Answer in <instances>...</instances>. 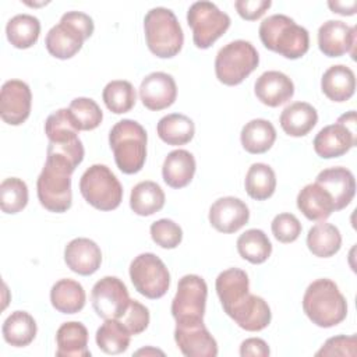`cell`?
Segmentation results:
<instances>
[{
    "mask_svg": "<svg viewBox=\"0 0 357 357\" xmlns=\"http://www.w3.org/2000/svg\"><path fill=\"white\" fill-rule=\"evenodd\" d=\"M130 300L126 284L116 276L102 278L91 291L92 307L103 319H119L127 310Z\"/></svg>",
    "mask_w": 357,
    "mask_h": 357,
    "instance_id": "cell-13",
    "label": "cell"
},
{
    "mask_svg": "<svg viewBox=\"0 0 357 357\" xmlns=\"http://www.w3.org/2000/svg\"><path fill=\"white\" fill-rule=\"evenodd\" d=\"M317 109L307 102H294L283 109L279 117L282 130L290 137H304L317 124Z\"/></svg>",
    "mask_w": 357,
    "mask_h": 357,
    "instance_id": "cell-28",
    "label": "cell"
},
{
    "mask_svg": "<svg viewBox=\"0 0 357 357\" xmlns=\"http://www.w3.org/2000/svg\"><path fill=\"white\" fill-rule=\"evenodd\" d=\"M130 279L135 290L151 300L163 297L170 286L169 269L165 262L152 252L139 254L131 261Z\"/></svg>",
    "mask_w": 357,
    "mask_h": 357,
    "instance_id": "cell-10",
    "label": "cell"
},
{
    "mask_svg": "<svg viewBox=\"0 0 357 357\" xmlns=\"http://www.w3.org/2000/svg\"><path fill=\"white\" fill-rule=\"evenodd\" d=\"M215 287L225 312L229 314L250 293L248 275L240 268H229L218 275Z\"/></svg>",
    "mask_w": 357,
    "mask_h": 357,
    "instance_id": "cell-23",
    "label": "cell"
},
{
    "mask_svg": "<svg viewBox=\"0 0 357 357\" xmlns=\"http://www.w3.org/2000/svg\"><path fill=\"white\" fill-rule=\"evenodd\" d=\"M159 138L167 145H185L195 134L194 121L181 113H170L163 116L156 126Z\"/></svg>",
    "mask_w": 357,
    "mask_h": 357,
    "instance_id": "cell-31",
    "label": "cell"
},
{
    "mask_svg": "<svg viewBox=\"0 0 357 357\" xmlns=\"http://www.w3.org/2000/svg\"><path fill=\"white\" fill-rule=\"evenodd\" d=\"M247 194L257 201L268 199L276 188V176L273 169L265 163H252L244 180Z\"/></svg>",
    "mask_w": 357,
    "mask_h": 357,
    "instance_id": "cell-37",
    "label": "cell"
},
{
    "mask_svg": "<svg viewBox=\"0 0 357 357\" xmlns=\"http://www.w3.org/2000/svg\"><path fill=\"white\" fill-rule=\"evenodd\" d=\"M177 86L174 78L163 71L148 74L139 85V99L149 110H163L174 103Z\"/></svg>",
    "mask_w": 357,
    "mask_h": 357,
    "instance_id": "cell-17",
    "label": "cell"
},
{
    "mask_svg": "<svg viewBox=\"0 0 357 357\" xmlns=\"http://www.w3.org/2000/svg\"><path fill=\"white\" fill-rule=\"evenodd\" d=\"M131 333L120 319H105L96 331V344L106 354H120L130 346Z\"/></svg>",
    "mask_w": 357,
    "mask_h": 357,
    "instance_id": "cell-38",
    "label": "cell"
},
{
    "mask_svg": "<svg viewBox=\"0 0 357 357\" xmlns=\"http://www.w3.org/2000/svg\"><path fill=\"white\" fill-rule=\"evenodd\" d=\"M342 245V234L339 229L326 222L314 225L307 234L308 250L319 258H329L335 255Z\"/></svg>",
    "mask_w": 357,
    "mask_h": 357,
    "instance_id": "cell-33",
    "label": "cell"
},
{
    "mask_svg": "<svg viewBox=\"0 0 357 357\" xmlns=\"http://www.w3.org/2000/svg\"><path fill=\"white\" fill-rule=\"evenodd\" d=\"M321 89L333 102L349 100L356 91V77L350 67L344 64L331 66L321 78Z\"/></svg>",
    "mask_w": 357,
    "mask_h": 357,
    "instance_id": "cell-27",
    "label": "cell"
},
{
    "mask_svg": "<svg viewBox=\"0 0 357 357\" xmlns=\"http://www.w3.org/2000/svg\"><path fill=\"white\" fill-rule=\"evenodd\" d=\"M64 261L73 272L89 276L99 269L102 264V251L93 240L78 237L66 245Z\"/></svg>",
    "mask_w": 357,
    "mask_h": 357,
    "instance_id": "cell-20",
    "label": "cell"
},
{
    "mask_svg": "<svg viewBox=\"0 0 357 357\" xmlns=\"http://www.w3.org/2000/svg\"><path fill=\"white\" fill-rule=\"evenodd\" d=\"M57 357H89L88 329L78 321H70L60 325L56 332Z\"/></svg>",
    "mask_w": 357,
    "mask_h": 357,
    "instance_id": "cell-25",
    "label": "cell"
},
{
    "mask_svg": "<svg viewBox=\"0 0 357 357\" xmlns=\"http://www.w3.org/2000/svg\"><path fill=\"white\" fill-rule=\"evenodd\" d=\"M174 340L180 351L187 357L218 356V343L206 329L204 319L177 321Z\"/></svg>",
    "mask_w": 357,
    "mask_h": 357,
    "instance_id": "cell-14",
    "label": "cell"
},
{
    "mask_svg": "<svg viewBox=\"0 0 357 357\" xmlns=\"http://www.w3.org/2000/svg\"><path fill=\"white\" fill-rule=\"evenodd\" d=\"M248 219V206L236 197L219 198L209 208V223L220 233H234L247 225Z\"/></svg>",
    "mask_w": 357,
    "mask_h": 357,
    "instance_id": "cell-18",
    "label": "cell"
},
{
    "mask_svg": "<svg viewBox=\"0 0 357 357\" xmlns=\"http://www.w3.org/2000/svg\"><path fill=\"white\" fill-rule=\"evenodd\" d=\"M329 8L340 15H353L356 14L357 10V1L351 0V1H328Z\"/></svg>",
    "mask_w": 357,
    "mask_h": 357,
    "instance_id": "cell-49",
    "label": "cell"
},
{
    "mask_svg": "<svg viewBox=\"0 0 357 357\" xmlns=\"http://www.w3.org/2000/svg\"><path fill=\"white\" fill-rule=\"evenodd\" d=\"M243 148L250 153H264L272 148L276 141L273 124L265 119H254L245 123L240 132Z\"/></svg>",
    "mask_w": 357,
    "mask_h": 357,
    "instance_id": "cell-30",
    "label": "cell"
},
{
    "mask_svg": "<svg viewBox=\"0 0 357 357\" xmlns=\"http://www.w3.org/2000/svg\"><path fill=\"white\" fill-rule=\"evenodd\" d=\"M32 93L26 82L8 79L0 92V116L4 123L11 126L22 124L31 113Z\"/></svg>",
    "mask_w": 357,
    "mask_h": 357,
    "instance_id": "cell-15",
    "label": "cell"
},
{
    "mask_svg": "<svg viewBox=\"0 0 357 357\" xmlns=\"http://www.w3.org/2000/svg\"><path fill=\"white\" fill-rule=\"evenodd\" d=\"M269 353L268 343L259 337H248L240 344L241 357H268Z\"/></svg>",
    "mask_w": 357,
    "mask_h": 357,
    "instance_id": "cell-48",
    "label": "cell"
},
{
    "mask_svg": "<svg viewBox=\"0 0 357 357\" xmlns=\"http://www.w3.org/2000/svg\"><path fill=\"white\" fill-rule=\"evenodd\" d=\"M315 183L322 185L332 197L335 211L346 208L356 194V180L353 173L342 166L324 169L318 173Z\"/></svg>",
    "mask_w": 357,
    "mask_h": 357,
    "instance_id": "cell-21",
    "label": "cell"
},
{
    "mask_svg": "<svg viewBox=\"0 0 357 357\" xmlns=\"http://www.w3.org/2000/svg\"><path fill=\"white\" fill-rule=\"evenodd\" d=\"M297 208L310 220H325L335 212L331 194L318 183H310L300 190Z\"/></svg>",
    "mask_w": 357,
    "mask_h": 357,
    "instance_id": "cell-24",
    "label": "cell"
},
{
    "mask_svg": "<svg viewBox=\"0 0 357 357\" xmlns=\"http://www.w3.org/2000/svg\"><path fill=\"white\" fill-rule=\"evenodd\" d=\"M28 204L26 183L18 177H8L0 184V206L4 213H18Z\"/></svg>",
    "mask_w": 357,
    "mask_h": 357,
    "instance_id": "cell-42",
    "label": "cell"
},
{
    "mask_svg": "<svg viewBox=\"0 0 357 357\" xmlns=\"http://www.w3.org/2000/svg\"><path fill=\"white\" fill-rule=\"evenodd\" d=\"M272 233L275 238L280 243H293L298 238L301 233V223L293 213H279L272 220Z\"/></svg>",
    "mask_w": 357,
    "mask_h": 357,
    "instance_id": "cell-44",
    "label": "cell"
},
{
    "mask_svg": "<svg viewBox=\"0 0 357 357\" xmlns=\"http://www.w3.org/2000/svg\"><path fill=\"white\" fill-rule=\"evenodd\" d=\"M75 167L53 155H46L45 166L36 180V192L40 205L56 213H63L71 208V174Z\"/></svg>",
    "mask_w": 357,
    "mask_h": 357,
    "instance_id": "cell-2",
    "label": "cell"
},
{
    "mask_svg": "<svg viewBox=\"0 0 357 357\" xmlns=\"http://www.w3.org/2000/svg\"><path fill=\"white\" fill-rule=\"evenodd\" d=\"M237 251L241 258L251 264L265 262L272 252V244L261 229H248L237 238Z\"/></svg>",
    "mask_w": 357,
    "mask_h": 357,
    "instance_id": "cell-36",
    "label": "cell"
},
{
    "mask_svg": "<svg viewBox=\"0 0 357 357\" xmlns=\"http://www.w3.org/2000/svg\"><path fill=\"white\" fill-rule=\"evenodd\" d=\"M187 24L192 29V40L198 49L211 47L230 26V17L212 1L201 0L190 6Z\"/></svg>",
    "mask_w": 357,
    "mask_h": 357,
    "instance_id": "cell-9",
    "label": "cell"
},
{
    "mask_svg": "<svg viewBox=\"0 0 357 357\" xmlns=\"http://www.w3.org/2000/svg\"><path fill=\"white\" fill-rule=\"evenodd\" d=\"M3 337L14 347H25L36 336L38 328L33 317L26 311H14L3 322Z\"/></svg>",
    "mask_w": 357,
    "mask_h": 357,
    "instance_id": "cell-32",
    "label": "cell"
},
{
    "mask_svg": "<svg viewBox=\"0 0 357 357\" xmlns=\"http://www.w3.org/2000/svg\"><path fill=\"white\" fill-rule=\"evenodd\" d=\"M151 237L162 248H176L183 240L181 227L172 219H159L151 225Z\"/></svg>",
    "mask_w": 357,
    "mask_h": 357,
    "instance_id": "cell-43",
    "label": "cell"
},
{
    "mask_svg": "<svg viewBox=\"0 0 357 357\" xmlns=\"http://www.w3.org/2000/svg\"><path fill=\"white\" fill-rule=\"evenodd\" d=\"M165 205V192L155 181L146 180L135 184L130 195V206L139 216H151Z\"/></svg>",
    "mask_w": 357,
    "mask_h": 357,
    "instance_id": "cell-34",
    "label": "cell"
},
{
    "mask_svg": "<svg viewBox=\"0 0 357 357\" xmlns=\"http://www.w3.org/2000/svg\"><path fill=\"white\" fill-rule=\"evenodd\" d=\"M227 315L241 329L248 332H258L265 329L271 324L272 318L268 303L262 297L250 293Z\"/></svg>",
    "mask_w": 357,
    "mask_h": 357,
    "instance_id": "cell-22",
    "label": "cell"
},
{
    "mask_svg": "<svg viewBox=\"0 0 357 357\" xmlns=\"http://www.w3.org/2000/svg\"><path fill=\"white\" fill-rule=\"evenodd\" d=\"M254 92L259 102L269 107H278L289 102L294 95L293 81L282 71L271 70L262 73L255 84Z\"/></svg>",
    "mask_w": 357,
    "mask_h": 357,
    "instance_id": "cell-19",
    "label": "cell"
},
{
    "mask_svg": "<svg viewBox=\"0 0 357 357\" xmlns=\"http://www.w3.org/2000/svg\"><path fill=\"white\" fill-rule=\"evenodd\" d=\"M356 26L339 20H329L318 29V47L328 57H340L350 53L354 59Z\"/></svg>",
    "mask_w": 357,
    "mask_h": 357,
    "instance_id": "cell-16",
    "label": "cell"
},
{
    "mask_svg": "<svg viewBox=\"0 0 357 357\" xmlns=\"http://www.w3.org/2000/svg\"><path fill=\"white\" fill-rule=\"evenodd\" d=\"M144 31L148 49L156 57H174L183 47L184 33L170 8H151L144 18Z\"/></svg>",
    "mask_w": 357,
    "mask_h": 357,
    "instance_id": "cell-6",
    "label": "cell"
},
{
    "mask_svg": "<svg viewBox=\"0 0 357 357\" xmlns=\"http://www.w3.org/2000/svg\"><path fill=\"white\" fill-rule=\"evenodd\" d=\"M93 21L88 14L81 11H67L61 15L60 22L49 29L45 46L56 59H71L93 33Z\"/></svg>",
    "mask_w": 357,
    "mask_h": 357,
    "instance_id": "cell-5",
    "label": "cell"
},
{
    "mask_svg": "<svg viewBox=\"0 0 357 357\" xmlns=\"http://www.w3.org/2000/svg\"><path fill=\"white\" fill-rule=\"evenodd\" d=\"M78 128L75 127L68 109H59L49 114L45 121V134L49 142H68L78 137Z\"/></svg>",
    "mask_w": 357,
    "mask_h": 357,
    "instance_id": "cell-41",
    "label": "cell"
},
{
    "mask_svg": "<svg viewBox=\"0 0 357 357\" xmlns=\"http://www.w3.org/2000/svg\"><path fill=\"white\" fill-rule=\"evenodd\" d=\"M303 310L312 324L319 328H332L347 315V303L337 284L326 278L308 284L303 296Z\"/></svg>",
    "mask_w": 357,
    "mask_h": 357,
    "instance_id": "cell-1",
    "label": "cell"
},
{
    "mask_svg": "<svg viewBox=\"0 0 357 357\" xmlns=\"http://www.w3.org/2000/svg\"><path fill=\"white\" fill-rule=\"evenodd\" d=\"M126 329L132 335L142 333L149 325V311L148 308L137 300H130L127 310L119 318Z\"/></svg>",
    "mask_w": 357,
    "mask_h": 357,
    "instance_id": "cell-45",
    "label": "cell"
},
{
    "mask_svg": "<svg viewBox=\"0 0 357 357\" xmlns=\"http://www.w3.org/2000/svg\"><path fill=\"white\" fill-rule=\"evenodd\" d=\"M84 199L99 211H113L123 199V187L106 165L89 166L79 180Z\"/></svg>",
    "mask_w": 357,
    "mask_h": 357,
    "instance_id": "cell-8",
    "label": "cell"
},
{
    "mask_svg": "<svg viewBox=\"0 0 357 357\" xmlns=\"http://www.w3.org/2000/svg\"><path fill=\"white\" fill-rule=\"evenodd\" d=\"M208 297L206 282L198 275H184L172 301V315L177 321L202 319Z\"/></svg>",
    "mask_w": 357,
    "mask_h": 357,
    "instance_id": "cell-12",
    "label": "cell"
},
{
    "mask_svg": "<svg viewBox=\"0 0 357 357\" xmlns=\"http://www.w3.org/2000/svg\"><path fill=\"white\" fill-rule=\"evenodd\" d=\"M271 0H237L234 3V7L241 18L247 21H254L261 18L271 7Z\"/></svg>",
    "mask_w": 357,
    "mask_h": 357,
    "instance_id": "cell-47",
    "label": "cell"
},
{
    "mask_svg": "<svg viewBox=\"0 0 357 357\" xmlns=\"http://www.w3.org/2000/svg\"><path fill=\"white\" fill-rule=\"evenodd\" d=\"M146 131L135 120L123 119L109 132V145L117 167L126 174L138 173L146 159Z\"/></svg>",
    "mask_w": 357,
    "mask_h": 357,
    "instance_id": "cell-4",
    "label": "cell"
},
{
    "mask_svg": "<svg viewBox=\"0 0 357 357\" xmlns=\"http://www.w3.org/2000/svg\"><path fill=\"white\" fill-rule=\"evenodd\" d=\"M103 102L106 107L116 113H127L130 112L137 100V93L130 81L126 79H114L106 84L102 92Z\"/></svg>",
    "mask_w": 357,
    "mask_h": 357,
    "instance_id": "cell-39",
    "label": "cell"
},
{
    "mask_svg": "<svg viewBox=\"0 0 357 357\" xmlns=\"http://www.w3.org/2000/svg\"><path fill=\"white\" fill-rule=\"evenodd\" d=\"M40 33V21L31 14H17L8 20L6 35L8 42L17 49L33 46Z\"/></svg>",
    "mask_w": 357,
    "mask_h": 357,
    "instance_id": "cell-35",
    "label": "cell"
},
{
    "mask_svg": "<svg viewBox=\"0 0 357 357\" xmlns=\"http://www.w3.org/2000/svg\"><path fill=\"white\" fill-rule=\"evenodd\" d=\"M356 124V112L350 110L342 114L336 123L321 128L312 142L315 153L331 159L349 152L357 144Z\"/></svg>",
    "mask_w": 357,
    "mask_h": 357,
    "instance_id": "cell-11",
    "label": "cell"
},
{
    "mask_svg": "<svg viewBox=\"0 0 357 357\" xmlns=\"http://www.w3.org/2000/svg\"><path fill=\"white\" fill-rule=\"evenodd\" d=\"M85 290L73 279H60L50 289V303L61 314L79 312L85 305Z\"/></svg>",
    "mask_w": 357,
    "mask_h": 357,
    "instance_id": "cell-29",
    "label": "cell"
},
{
    "mask_svg": "<svg viewBox=\"0 0 357 357\" xmlns=\"http://www.w3.org/2000/svg\"><path fill=\"white\" fill-rule=\"evenodd\" d=\"M356 346H357V339L356 335L346 336V335H339L329 337L324 346L315 353V356H356Z\"/></svg>",
    "mask_w": 357,
    "mask_h": 357,
    "instance_id": "cell-46",
    "label": "cell"
},
{
    "mask_svg": "<svg viewBox=\"0 0 357 357\" xmlns=\"http://www.w3.org/2000/svg\"><path fill=\"white\" fill-rule=\"evenodd\" d=\"M262 45L286 59H300L310 49L308 31L284 14H273L259 25Z\"/></svg>",
    "mask_w": 357,
    "mask_h": 357,
    "instance_id": "cell-3",
    "label": "cell"
},
{
    "mask_svg": "<svg viewBox=\"0 0 357 357\" xmlns=\"http://www.w3.org/2000/svg\"><path fill=\"white\" fill-rule=\"evenodd\" d=\"M195 159L185 149H176L167 153L162 166L163 181L172 188L188 185L195 174Z\"/></svg>",
    "mask_w": 357,
    "mask_h": 357,
    "instance_id": "cell-26",
    "label": "cell"
},
{
    "mask_svg": "<svg viewBox=\"0 0 357 357\" xmlns=\"http://www.w3.org/2000/svg\"><path fill=\"white\" fill-rule=\"evenodd\" d=\"M68 112L75 127L79 131L95 130L103 119V113L99 105L91 98H75L68 106Z\"/></svg>",
    "mask_w": 357,
    "mask_h": 357,
    "instance_id": "cell-40",
    "label": "cell"
},
{
    "mask_svg": "<svg viewBox=\"0 0 357 357\" xmlns=\"http://www.w3.org/2000/svg\"><path fill=\"white\" fill-rule=\"evenodd\" d=\"M259 64V56L254 45L248 40L237 39L229 42L216 54V78L229 86L241 84Z\"/></svg>",
    "mask_w": 357,
    "mask_h": 357,
    "instance_id": "cell-7",
    "label": "cell"
}]
</instances>
